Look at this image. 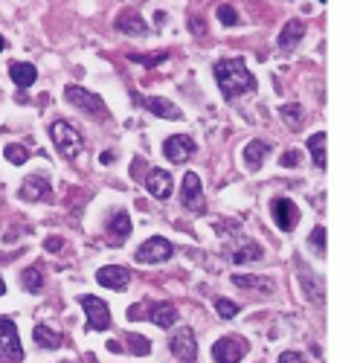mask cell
<instances>
[{
  "label": "cell",
  "instance_id": "obj_1",
  "mask_svg": "<svg viewBox=\"0 0 363 363\" xmlns=\"http://www.w3.org/2000/svg\"><path fill=\"white\" fill-rule=\"evenodd\" d=\"M215 81L224 99H235V96H244L250 90H256V76L247 70L244 59H224L215 64Z\"/></svg>",
  "mask_w": 363,
  "mask_h": 363
},
{
  "label": "cell",
  "instance_id": "obj_2",
  "mask_svg": "<svg viewBox=\"0 0 363 363\" xmlns=\"http://www.w3.org/2000/svg\"><path fill=\"white\" fill-rule=\"evenodd\" d=\"M64 99L70 105H76L79 110H85V114H90L93 119H108V108L102 102V96H96L93 90L81 88V85H67L64 88Z\"/></svg>",
  "mask_w": 363,
  "mask_h": 363
},
{
  "label": "cell",
  "instance_id": "obj_3",
  "mask_svg": "<svg viewBox=\"0 0 363 363\" xmlns=\"http://www.w3.org/2000/svg\"><path fill=\"white\" fill-rule=\"evenodd\" d=\"M50 137H52V143H55V148H59L61 157H76L79 151L85 148V143H81V134L70 122H64V119L50 125Z\"/></svg>",
  "mask_w": 363,
  "mask_h": 363
},
{
  "label": "cell",
  "instance_id": "obj_4",
  "mask_svg": "<svg viewBox=\"0 0 363 363\" xmlns=\"http://www.w3.org/2000/svg\"><path fill=\"white\" fill-rule=\"evenodd\" d=\"M23 349L18 337V326L9 317H0V363H21Z\"/></svg>",
  "mask_w": 363,
  "mask_h": 363
},
{
  "label": "cell",
  "instance_id": "obj_5",
  "mask_svg": "<svg viewBox=\"0 0 363 363\" xmlns=\"http://www.w3.org/2000/svg\"><path fill=\"white\" fill-rule=\"evenodd\" d=\"M139 314L151 317V323L160 326V328H172L177 323V308L172 302H143V305H134L128 311V317H139Z\"/></svg>",
  "mask_w": 363,
  "mask_h": 363
},
{
  "label": "cell",
  "instance_id": "obj_6",
  "mask_svg": "<svg viewBox=\"0 0 363 363\" xmlns=\"http://www.w3.org/2000/svg\"><path fill=\"white\" fill-rule=\"evenodd\" d=\"M175 253L172 242H166L163 235H155V239H148L146 244H139V250L134 253V259L139 264H160V262H169Z\"/></svg>",
  "mask_w": 363,
  "mask_h": 363
},
{
  "label": "cell",
  "instance_id": "obj_7",
  "mask_svg": "<svg viewBox=\"0 0 363 363\" xmlns=\"http://www.w3.org/2000/svg\"><path fill=\"white\" fill-rule=\"evenodd\" d=\"M250 343L244 337H221L213 346V360L215 363H239L242 357H247Z\"/></svg>",
  "mask_w": 363,
  "mask_h": 363
},
{
  "label": "cell",
  "instance_id": "obj_8",
  "mask_svg": "<svg viewBox=\"0 0 363 363\" xmlns=\"http://www.w3.org/2000/svg\"><path fill=\"white\" fill-rule=\"evenodd\" d=\"M180 201L189 213L195 215H204L206 213V198H204V186H201V177L195 172H186L184 177V189H180Z\"/></svg>",
  "mask_w": 363,
  "mask_h": 363
},
{
  "label": "cell",
  "instance_id": "obj_9",
  "mask_svg": "<svg viewBox=\"0 0 363 363\" xmlns=\"http://www.w3.org/2000/svg\"><path fill=\"white\" fill-rule=\"evenodd\" d=\"M79 302L88 314V328L90 331H108L110 328V311H108V305L102 300L85 294V297H79Z\"/></svg>",
  "mask_w": 363,
  "mask_h": 363
},
{
  "label": "cell",
  "instance_id": "obj_10",
  "mask_svg": "<svg viewBox=\"0 0 363 363\" xmlns=\"http://www.w3.org/2000/svg\"><path fill=\"white\" fill-rule=\"evenodd\" d=\"M169 352L177 357V360H184V363H189V360H195L198 357V343H195V334H192V328H177L175 334H172V340H169Z\"/></svg>",
  "mask_w": 363,
  "mask_h": 363
},
{
  "label": "cell",
  "instance_id": "obj_11",
  "mask_svg": "<svg viewBox=\"0 0 363 363\" xmlns=\"http://www.w3.org/2000/svg\"><path fill=\"white\" fill-rule=\"evenodd\" d=\"M271 213H273L276 227L285 230V233H291V230L300 224V209H297V204L291 201V198H276V201L271 204Z\"/></svg>",
  "mask_w": 363,
  "mask_h": 363
},
{
  "label": "cell",
  "instance_id": "obj_12",
  "mask_svg": "<svg viewBox=\"0 0 363 363\" xmlns=\"http://www.w3.org/2000/svg\"><path fill=\"white\" fill-rule=\"evenodd\" d=\"M195 151V139L186 137V134H177V137H169L163 143V155L169 157L172 163H186Z\"/></svg>",
  "mask_w": 363,
  "mask_h": 363
},
{
  "label": "cell",
  "instance_id": "obj_13",
  "mask_svg": "<svg viewBox=\"0 0 363 363\" xmlns=\"http://www.w3.org/2000/svg\"><path fill=\"white\" fill-rule=\"evenodd\" d=\"M96 282H99L102 288H110V291H125L131 282V271L119 268V264H108V268H99Z\"/></svg>",
  "mask_w": 363,
  "mask_h": 363
},
{
  "label": "cell",
  "instance_id": "obj_14",
  "mask_svg": "<svg viewBox=\"0 0 363 363\" xmlns=\"http://www.w3.org/2000/svg\"><path fill=\"white\" fill-rule=\"evenodd\" d=\"M108 242L110 244H125L128 242V235H131V218L125 215V209H117L114 215L108 218Z\"/></svg>",
  "mask_w": 363,
  "mask_h": 363
},
{
  "label": "cell",
  "instance_id": "obj_15",
  "mask_svg": "<svg viewBox=\"0 0 363 363\" xmlns=\"http://www.w3.org/2000/svg\"><path fill=\"white\" fill-rule=\"evenodd\" d=\"M137 102L143 108H148L151 114H157L160 119H180L184 117L177 105H172L169 99H160V96H137Z\"/></svg>",
  "mask_w": 363,
  "mask_h": 363
},
{
  "label": "cell",
  "instance_id": "obj_16",
  "mask_svg": "<svg viewBox=\"0 0 363 363\" xmlns=\"http://www.w3.org/2000/svg\"><path fill=\"white\" fill-rule=\"evenodd\" d=\"M146 189H148V195H155V198L166 201L172 195V175L166 172V169H151L148 177H146Z\"/></svg>",
  "mask_w": 363,
  "mask_h": 363
},
{
  "label": "cell",
  "instance_id": "obj_17",
  "mask_svg": "<svg viewBox=\"0 0 363 363\" xmlns=\"http://www.w3.org/2000/svg\"><path fill=\"white\" fill-rule=\"evenodd\" d=\"M47 195H50V184H47L44 175H32V177L23 180V186H21L23 201H41V198H47Z\"/></svg>",
  "mask_w": 363,
  "mask_h": 363
},
{
  "label": "cell",
  "instance_id": "obj_18",
  "mask_svg": "<svg viewBox=\"0 0 363 363\" xmlns=\"http://www.w3.org/2000/svg\"><path fill=\"white\" fill-rule=\"evenodd\" d=\"M262 256H264V250L256 244V242H250V239H242L239 244L233 247V253H230V259L235 262V264H247V262H262Z\"/></svg>",
  "mask_w": 363,
  "mask_h": 363
},
{
  "label": "cell",
  "instance_id": "obj_19",
  "mask_svg": "<svg viewBox=\"0 0 363 363\" xmlns=\"http://www.w3.org/2000/svg\"><path fill=\"white\" fill-rule=\"evenodd\" d=\"M117 30L125 32V35H146L148 32V23L139 18L137 12L125 9V12H119V18H117Z\"/></svg>",
  "mask_w": 363,
  "mask_h": 363
},
{
  "label": "cell",
  "instance_id": "obj_20",
  "mask_svg": "<svg viewBox=\"0 0 363 363\" xmlns=\"http://www.w3.org/2000/svg\"><path fill=\"white\" fill-rule=\"evenodd\" d=\"M9 76H12V81H15L18 88H32V81L38 79V70L32 64H26V61H12L9 64Z\"/></svg>",
  "mask_w": 363,
  "mask_h": 363
},
{
  "label": "cell",
  "instance_id": "obj_21",
  "mask_svg": "<svg viewBox=\"0 0 363 363\" xmlns=\"http://www.w3.org/2000/svg\"><path fill=\"white\" fill-rule=\"evenodd\" d=\"M268 151H271V146L264 143V139H253V143H247V146H244V163H247V169L256 172Z\"/></svg>",
  "mask_w": 363,
  "mask_h": 363
},
{
  "label": "cell",
  "instance_id": "obj_22",
  "mask_svg": "<svg viewBox=\"0 0 363 363\" xmlns=\"http://www.w3.org/2000/svg\"><path fill=\"white\" fill-rule=\"evenodd\" d=\"M305 35V23L302 21H288V26L282 32H279V47L282 50H294Z\"/></svg>",
  "mask_w": 363,
  "mask_h": 363
},
{
  "label": "cell",
  "instance_id": "obj_23",
  "mask_svg": "<svg viewBox=\"0 0 363 363\" xmlns=\"http://www.w3.org/2000/svg\"><path fill=\"white\" fill-rule=\"evenodd\" d=\"M32 337H35V343L41 346V349H59L61 343H64V337L59 331H52L50 326H44V323H38L35 328H32Z\"/></svg>",
  "mask_w": 363,
  "mask_h": 363
},
{
  "label": "cell",
  "instance_id": "obj_24",
  "mask_svg": "<svg viewBox=\"0 0 363 363\" xmlns=\"http://www.w3.org/2000/svg\"><path fill=\"white\" fill-rule=\"evenodd\" d=\"M326 143H328V137L323 131H317V134L308 137V151H311L317 169H326Z\"/></svg>",
  "mask_w": 363,
  "mask_h": 363
},
{
  "label": "cell",
  "instance_id": "obj_25",
  "mask_svg": "<svg viewBox=\"0 0 363 363\" xmlns=\"http://www.w3.org/2000/svg\"><path fill=\"white\" fill-rule=\"evenodd\" d=\"M233 285H239V288H247V291H262V294H271L273 285L268 282L264 276H233Z\"/></svg>",
  "mask_w": 363,
  "mask_h": 363
},
{
  "label": "cell",
  "instance_id": "obj_26",
  "mask_svg": "<svg viewBox=\"0 0 363 363\" xmlns=\"http://www.w3.org/2000/svg\"><path fill=\"white\" fill-rule=\"evenodd\" d=\"M282 119L297 131V128H302V122H305V110L300 105H282Z\"/></svg>",
  "mask_w": 363,
  "mask_h": 363
},
{
  "label": "cell",
  "instance_id": "obj_27",
  "mask_svg": "<svg viewBox=\"0 0 363 363\" xmlns=\"http://www.w3.org/2000/svg\"><path fill=\"white\" fill-rule=\"evenodd\" d=\"M21 282H23V288H26V291H32V294H38V291L44 288V279H41V273H38L35 268H26Z\"/></svg>",
  "mask_w": 363,
  "mask_h": 363
},
{
  "label": "cell",
  "instance_id": "obj_28",
  "mask_svg": "<svg viewBox=\"0 0 363 363\" xmlns=\"http://www.w3.org/2000/svg\"><path fill=\"white\" fill-rule=\"evenodd\" d=\"M125 343H131V352L139 355V357L151 352V343L146 337H139V334H125Z\"/></svg>",
  "mask_w": 363,
  "mask_h": 363
},
{
  "label": "cell",
  "instance_id": "obj_29",
  "mask_svg": "<svg viewBox=\"0 0 363 363\" xmlns=\"http://www.w3.org/2000/svg\"><path fill=\"white\" fill-rule=\"evenodd\" d=\"M3 155H6L9 163H15V166H23L26 160H30V151H26L23 146H6Z\"/></svg>",
  "mask_w": 363,
  "mask_h": 363
},
{
  "label": "cell",
  "instance_id": "obj_30",
  "mask_svg": "<svg viewBox=\"0 0 363 363\" xmlns=\"http://www.w3.org/2000/svg\"><path fill=\"white\" fill-rule=\"evenodd\" d=\"M215 311H218L221 317H224V320H233L235 314H239V305L230 302L227 297H218V300H215Z\"/></svg>",
  "mask_w": 363,
  "mask_h": 363
},
{
  "label": "cell",
  "instance_id": "obj_31",
  "mask_svg": "<svg viewBox=\"0 0 363 363\" xmlns=\"http://www.w3.org/2000/svg\"><path fill=\"white\" fill-rule=\"evenodd\" d=\"M308 244L317 250V256H326V227H314Z\"/></svg>",
  "mask_w": 363,
  "mask_h": 363
},
{
  "label": "cell",
  "instance_id": "obj_32",
  "mask_svg": "<svg viewBox=\"0 0 363 363\" xmlns=\"http://www.w3.org/2000/svg\"><path fill=\"white\" fill-rule=\"evenodd\" d=\"M166 59H169V52H157V55H139V52H131V61H137V64H163Z\"/></svg>",
  "mask_w": 363,
  "mask_h": 363
},
{
  "label": "cell",
  "instance_id": "obj_33",
  "mask_svg": "<svg viewBox=\"0 0 363 363\" xmlns=\"http://www.w3.org/2000/svg\"><path fill=\"white\" fill-rule=\"evenodd\" d=\"M218 21L224 26H235V23H239V15H235L233 6H218Z\"/></svg>",
  "mask_w": 363,
  "mask_h": 363
},
{
  "label": "cell",
  "instance_id": "obj_34",
  "mask_svg": "<svg viewBox=\"0 0 363 363\" xmlns=\"http://www.w3.org/2000/svg\"><path fill=\"white\" fill-rule=\"evenodd\" d=\"M279 163H282L285 169H297V166L302 163V155H300V151H285L282 160H279Z\"/></svg>",
  "mask_w": 363,
  "mask_h": 363
},
{
  "label": "cell",
  "instance_id": "obj_35",
  "mask_svg": "<svg viewBox=\"0 0 363 363\" xmlns=\"http://www.w3.org/2000/svg\"><path fill=\"white\" fill-rule=\"evenodd\" d=\"M279 363H305V357L297 355V352H282L279 355Z\"/></svg>",
  "mask_w": 363,
  "mask_h": 363
},
{
  "label": "cell",
  "instance_id": "obj_36",
  "mask_svg": "<svg viewBox=\"0 0 363 363\" xmlns=\"http://www.w3.org/2000/svg\"><path fill=\"white\" fill-rule=\"evenodd\" d=\"M44 247H47V250H61V247H64V242L59 239V235H50V239L44 242Z\"/></svg>",
  "mask_w": 363,
  "mask_h": 363
},
{
  "label": "cell",
  "instance_id": "obj_37",
  "mask_svg": "<svg viewBox=\"0 0 363 363\" xmlns=\"http://www.w3.org/2000/svg\"><path fill=\"white\" fill-rule=\"evenodd\" d=\"M189 30H192L195 35H204V23H201L198 18H192V21H189Z\"/></svg>",
  "mask_w": 363,
  "mask_h": 363
},
{
  "label": "cell",
  "instance_id": "obj_38",
  "mask_svg": "<svg viewBox=\"0 0 363 363\" xmlns=\"http://www.w3.org/2000/svg\"><path fill=\"white\" fill-rule=\"evenodd\" d=\"M108 352L119 355V352H122V343H119V340H108Z\"/></svg>",
  "mask_w": 363,
  "mask_h": 363
},
{
  "label": "cell",
  "instance_id": "obj_39",
  "mask_svg": "<svg viewBox=\"0 0 363 363\" xmlns=\"http://www.w3.org/2000/svg\"><path fill=\"white\" fill-rule=\"evenodd\" d=\"M99 160H102L105 166H110V163H114V151H105V155H102Z\"/></svg>",
  "mask_w": 363,
  "mask_h": 363
},
{
  "label": "cell",
  "instance_id": "obj_40",
  "mask_svg": "<svg viewBox=\"0 0 363 363\" xmlns=\"http://www.w3.org/2000/svg\"><path fill=\"white\" fill-rule=\"evenodd\" d=\"M6 294V282H3V279H0V297H3Z\"/></svg>",
  "mask_w": 363,
  "mask_h": 363
},
{
  "label": "cell",
  "instance_id": "obj_41",
  "mask_svg": "<svg viewBox=\"0 0 363 363\" xmlns=\"http://www.w3.org/2000/svg\"><path fill=\"white\" fill-rule=\"evenodd\" d=\"M3 47H6V38H3V35H0V52H3Z\"/></svg>",
  "mask_w": 363,
  "mask_h": 363
},
{
  "label": "cell",
  "instance_id": "obj_42",
  "mask_svg": "<svg viewBox=\"0 0 363 363\" xmlns=\"http://www.w3.org/2000/svg\"><path fill=\"white\" fill-rule=\"evenodd\" d=\"M320 3H326V0H320Z\"/></svg>",
  "mask_w": 363,
  "mask_h": 363
}]
</instances>
